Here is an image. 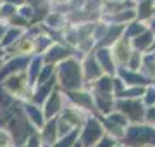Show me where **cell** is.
Segmentation results:
<instances>
[{"mask_svg": "<svg viewBox=\"0 0 155 147\" xmlns=\"http://www.w3.org/2000/svg\"><path fill=\"white\" fill-rule=\"evenodd\" d=\"M150 42H152V35L143 33L141 36H138V38L134 40V47H136V49H145V47L150 45Z\"/></svg>", "mask_w": 155, "mask_h": 147, "instance_id": "obj_12", "label": "cell"}, {"mask_svg": "<svg viewBox=\"0 0 155 147\" xmlns=\"http://www.w3.org/2000/svg\"><path fill=\"white\" fill-rule=\"evenodd\" d=\"M71 97L76 102H79L81 106H86V108H91V99H90L86 94H71Z\"/></svg>", "mask_w": 155, "mask_h": 147, "instance_id": "obj_16", "label": "cell"}, {"mask_svg": "<svg viewBox=\"0 0 155 147\" xmlns=\"http://www.w3.org/2000/svg\"><path fill=\"white\" fill-rule=\"evenodd\" d=\"M52 81H54V80H48V81H47L45 85H41L40 92L36 94V97H35V101H36V102H41V101L45 99V97H47V94H48L50 88H52Z\"/></svg>", "mask_w": 155, "mask_h": 147, "instance_id": "obj_14", "label": "cell"}, {"mask_svg": "<svg viewBox=\"0 0 155 147\" xmlns=\"http://www.w3.org/2000/svg\"><path fill=\"white\" fill-rule=\"evenodd\" d=\"M119 108L124 111V113H131L134 114V118H138V113L141 114V108H140L138 102H133V101H127V102H121Z\"/></svg>", "mask_w": 155, "mask_h": 147, "instance_id": "obj_6", "label": "cell"}, {"mask_svg": "<svg viewBox=\"0 0 155 147\" xmlns=\"http://www.w3.org/2000/svg\"><path fill=\"white\" fill-rule=\"evenodd\" d=\"M76 147H79V145H76Z\"/></svg>", "mask_w": 155, "mask_h": 147, "instance_id": "obj_33", "label": "cell"}, {"mask_svg": "<svg viewBox=\"0 0 155 147\" xmlns=\"http://www.w3.org/2000/svg\"><path fill=\"white\" fill-rule=\"evenodd\" d=\"M97 88H98V92H102V94H105V92L112 90V81L109 78H102L98 81V85H97Z\"/></svg>", "mask_w": 155, "mask_h": 147, "instance_id": "obj_18", "label": "cell"}, {"mask_svg": "<svg viewBox=\"0 0 155 147\" xmlns=\"http://www.w3.org/2000/svg\"><path fill=\"white\" fill-rule=\"evenodd\" d=\"M19 36V31L17 29H12V31H9V35L5 36V40H4V45H9V43H12L14 40Z\"/></svg>", "mask_w": 155, "mask_h": 147, "instance_id": "obj_21", "label": "cell"}, {"mask_svg": "<svg viewBox=\"0 0 155 147\" xmlns=\"http://www.w3.org/2000/svg\"><path fill=\"white\" fill-rule=\"evenodd\" d=\"M102 137V128H100V125L95 121V119H90L86 126H84V132H83V137H81V140H83L84 145H91L93 142H97Z\"/></svg>", "mask_w": 155, "mask_h": 147, "instance_id": "obj_3", "label": "cell"}, {"mask_svg": "<svg viewBox=\"0 0 155 147\" xmlns=\"http://www.w3.org/2000/svg\"><path fill=\"white\" fill-rule=\"evenodd\" d=\"M21 16L22 17H33V9H31V7H22Z\"/></svg>", "mask_w": 155, "mask_h": 147, "instance_id": "obj_25", "label": "cell"}, {"mask_svg": "<svg viewBox=\"0 0 155 147\" xmlns=\"http://www.w3.org/2000/svg\"><path fill=\"white\" fill-rule=\"evenodd\" d=\"M121 76H124V80H126L127 83H138V85H141V83H147V80H145V78H141V76H138V74H133V73L121 71Z\"/></svg>", "mask_w": 155, "mask_h": 147, "instance_id": "obj_13", "label": "cell"}, {"mask_svg": "<svg viewBox=\"0 0 155 147\" xmlns=\"http://www.w3.org/2000/svg\"><path fill=\"white\" fill-rule=\"evenodd\" d=\"M84 71H86V76H88V78H95V76H98L100 74V68H98V64L93 61V57H90L88 61H86V64H84Z\"/></svg>", "mask_w": 155, "mask_h": 147, "instance_id": "obj_7", "label": "cell"}, {"mask_svg": "<svg viewBox=\"0 0 155 147\" xmlns=\"http://www.w3.org/2000/svg\"><path fill=\"white\" fill-rule=\"evenodd\" d=\"M76 132H72V133H69V135H66V138L64 140H61L59 144H55L54 147H71L72 145V142L76 140Z\"/></svg>", "mask_w": 155, "mask_h": 147, "instance_id": "obj_17", "label": "cell"}, {"mask_svg": "<svg viewBox=\"0 0 155 147\" xmlns=\"http://www.w3.org/2000/svg\"><path fill=\"white\" fill-rule=\"evenodd\" d=\"M52 73V68H45V71H41V76H40V80H41V83H43V81H47V78H48V74Z\"/></svg>", "mask_w": 155, "mask_h": 147, "instance_id": "obj_28", "label": "cell"}, {"mask_svg": "<svg viewBox=\"0 0 155 147\" xmlns=\"http://www.w3.org/2000/svg\"><path fill=\"white\" fill-rule=\"evenodd\" d=\"M29 62V57H17V59H14L12 62H9L5 68L0 71V78H4V76H7L9 73H14V71H19V69H22L26 64Z\"/></svg>", "mask_w": 155, "mask_h": 147, "instance_id": "obj_4", "label": "cell"}, {"mask_svg": "<svg viewBox=\"0 0 155 147\" xmlns=\"http://www.w3.org/2000/svg\"><path fill=\"white\" fill-rule=\"evenodd\" d=\"M2 31H4V28H2V26H0V35H2Z\"/></svg>", "mask_w": 155, "mask_h": 147, "instance_id": "obj_31", "label": "cell"}, {"mask_svg": "<svg viewBox=\"0 0 155 147\" xmlns=\"http://www.w3.org/2000/svg\"><path fill=\"white\" fill-rule=\"evenodd\" d=\"M55 137H57V125H55V121H52V123L45 128V142H47V144H52Z\"/></svg>", "mask_w": 155, "mask_h": 147, "instance_id": "obj_10", "label": "cell"}, {"mask_svg": "<svg viewBox=\"0 0 155 147\" xmlns=\"http://www.w3.org/2000/svg\"><path fill=\"white\" fill-rule=\"evenodd\" d=\"M153 47H155V45H153Z\"/></svg>", "mask_w": 155, "mask_h": 147, "instance_id": "obj_34", "label": "cell"}, {"mask_svg": "<svg viewBox=\"0 0 155 147\" xmlns=\"http://www.w3.org/2000/svg\"><path fill=\"white\" fill-rule=\"evenodd\" d=\"M138 33H143V26L141 24H131L129 29L126 31V36H133V35H138Z\"/></svg>", "mask_w": 155, "mask_h": 147, "instance_id": "obj_20", "label": "cell"}, {"mask_svg": "<svg viewBox=\"0 0 155 147\" xmlns=\"http://www.w3.org/2000/svg\"><path fill=\"white\" fill-rule=\"evenodd\" d=\"M147 102L148 104H153L155 102V88H148V92H147Z\"/></svg>", "mask_w": 155, "mask_h": 147, "instance_id": "obj_24", "label": "cell"}, {"mask_svg": "<svg viewBox=\"0 0 155 147\" xmlns=\"http://www.w3.org/2000/svg\"><path fill=\"white\" fill-rule=\"evenodd\" d=\"M26 113H28V116H31V119L35 121L36 126H41V123H43V116H41V113H40L38 108H35V106H28V108H26Z\"/></svg>", "mask_w": 155, "mask_h": 147, "instance_id": "obj_9", "label": "cell"}, {"mask_svg": "<svg viewBox=\"0 0 155 147\" xmlns=\"http://www.w3.org/2000/svg\"><path fill=\"white\" fill-rule=\"evenodd\" d=\"M153 29H155V23H153Z\"/></svg>", "mask_w": 155, "mask_h": 147, "instance_id": "obj_32", "label": "cell"}, {"mask_svg": "<svg viewBox=\"0 0 155 147\" xmlns=\"http://www.w3.org/2000/svg\"><path fill=\"white\" fill-rule=\"evenodd\" d=\"M66 56H67L66 49H62V47H54V49L48 52L47 59H48V61H55V59H62V57H66Z\"/></svg>", "mask_w": 155, "mask_h": 147, "instance_id": "obj_11", "label": "cell"}, {"mask_svg": "<svg viewBox=\"0 0 155 147\" xmlns=\"http://www.w3.org/2000/svg\"><path fill=\"white\" fill-rule=\"evenodd\" d=\"M147 119L148 121H155V108H150L148 113H147Z\"/></svg>", "mask_w": 155, "mask_h": 147, "instance_id": "obj_29", "label": "cell"}, {"mask_svg": "<svg viewBox=\"0 0 155 147\" xmlns=\"http://www.w3.org/2000/svg\"><path fill=\"white\" fill-rule=\"evenodd\" d=\"M141 88H134V90H129V92H122V94H119L121 97H134V95H140L141 94Z\"/></svg>", "mask_w": 155, "mask_h": 147, "instance_id": "obj_23", "label": "cell"}, {"mask_svg": "<svg viewBox=\"0 0 155 147\" xmlns=\"http://www.w3.org/2000/svg\"><path fill=\"white\" fill-rule=\"evenodd\" d=\"M150 11H152V0H147L140 5V16L141 17H147L150 14Z\"/></svg>", "mask_w": 155, "mask_h": 147, "instance_id": "obj_19", "label": "cell"}, {"mask_svg": "<svg viewBox=\"0 0 155 147\" xmlns=\"http://www.w3.org/2000/svg\"><path fill=\"white\" fill-rule=\"evenodd\" d=\"M12 12H14V7H12V4H11V5H5V7H4L0 14H2V16H11Z\"/></svg>", "mask_w": 155, "mask_h": 147, "instance_id": "obj_27", "label": "cell"}, {"mask_svg": "<svg viewBox=\"0 0 155 147\" xmlns=\"http://www.w3.org/2000/svg\"><path fill=\"white\" fill-rule=\"evenodd\" d=\"M121 31H122L121 26H114V29H110V31H109V35H107L104 40H102V45H105V43H110V42H116L117 35L121 33Z\"/></svg>", "mask_w": 155, "mask_h": 147, "instance_id": "obj_15", "label": "cell"}, {"mask_svg": "<svg viewBox=\"0 0 155 147\" xmlns=\"http://www.w3.org/2000/svg\"><path fill=\"white\" fill-rule=\"evenodd\" d=\"M59 104H61V99H59V94H54L52 99L47 104V116H54V114L59 111Z\"/></svg>", "mask_w": 155, "mask_h": 147, "instance_id": "obj_8", "label": "cell"}, {"mask_svg": "<svg viewBox=\"0 0 155 147\" xmlns=\"http://www.w3.org/2000/svg\"><path fill=\"white\" fill-rule=\"evenodd\" d=\"M112 144H114V142L105 137V138H102V140L98 142V145H97V147H112Z\"/></svg>", "mask_w": 155, "mask_h": 147, "instance_id": "obj_26", "label": "cell"}, {"mask_svg": "<svg viewBox=\"0 0 155 147\" xmlns=\"http://www.w3.org/2000/svg\"><path fill=\"white\" fill-rule=\"evenodd\" d=\"M127 140L138 144V142H155V130L147 126H134L127 132Z\"/></svg>", "mask_w": 155, "mask_h": 147, "instance_id": "obj_2", "label": "cell"}, {"mask_svg": "<svg viewBox=\"0 0 155 147\" xmlns=\"http://www.w3.org/2000/svg\"><path fill=\"white\" fill-rule=\"evenodd\" d=\"M97 57L100 59V62L104 64V68H105L109 73L114 71V64H112V61H110V56H109V50H107V49H100V50L97 52Z\"/></svg>", "mask_w": 155, "mask_h": 147, "instance_id": "obj_5", "label": "cell"}, {"mask_svg": "<svg viewBox=\"0 0 155 147\" xmlns=\"http://www.w3.org/2000/svg\"><path fill=\"white\" fill-rule=\"evenodd\" d=\"M7 2H9V4H22L24 0H7Z\"/></svg>", "mask_w": 155, "mask_h": 147, "instance_id": "obj_30", "label": "cell"}, {"mask_svg": "<svg viewBox=\"0 0 155 147\" xmlns=\"http://www.w3.org/2000/svg\"><path fill=\"white\" fill-rule=\"evenodd\" d=\"M40 62H41V59H35L33 61V68H31V80H35V76H36V73H38V69H40Z\"/></svg>", "mask_w": 155, "mask_h": 147, "instance_id": "obj_22", "label": "cell"}, {"mask_svg": "<svg viewBox=\"0 0 155 147\" xmlns=\"http://www.w3.org/2000/svg\"><path fill=\"white\" fill-rule=\"evenodd\" d=\"M61 80L62 85L67 88H74L79 85V68L74 61H67L61 66Z\"/></svg>", "mask_w": 155, "mask_h": 147, "instance_id": "obj_1", "label": "cell"}]
</instances>
